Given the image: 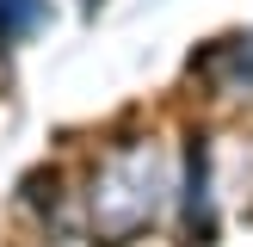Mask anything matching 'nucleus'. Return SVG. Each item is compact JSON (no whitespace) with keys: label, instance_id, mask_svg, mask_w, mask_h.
<instances>
[{"label":"nucleus","instance_id":"obj_1","mask_svg":"<svg viewBox=\"0 0 253 247\" xmlns=\"http://www.w3.org/2000/svg\"><path fill=\"white\" fill-rule=\"evenodd\" d=\"M173 173L155 142H118L93 173H86V216L99 235H136L161 210Z\"/></svg>","mask_w":253,"mask_h":247},{"label":"nucleus","instance_id":"obj_2","mask_svg":"<svg viewBox=\"0 0 253 247\" xmlns=\"http://www.w3.org/2000/svg\"><path fill=\"white\" fill-rule=\"evenodd\" d=\"M210 62H216V93L229 99H253V31H235L222 43H210Z\"/></svg>","mask_w":253,"mask_h":247},{"label":"nucleus","instance_id":"obj_3","mask_svg":"<svg viewBox=\"0 0 253 247\" xmlns=\"http://www.w3.org/2000/svg\"><path fill=\"white\" fill-rule=\"evenodd\" d=\"M43 19H49L43 0H0V43H19V37H31Z\"/></svg>","mask_w":253,"mask_h":247}]
</instances>
